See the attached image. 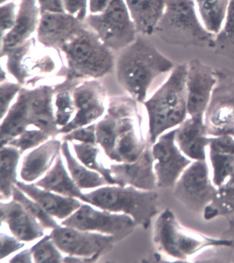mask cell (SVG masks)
<instances>
[{
	"instance_id": "obj_1",
	"label": "cell",
	"mask_w": 234,
	"mask_h": 263,
	"mask_svg": "<svg viewBox=\"0 0 234 263\" xmlns=\"http://www.w3.org/2000/svg\"><path fill=\"white\" fill-rule=\"evenodd\" d=\"M144 109L143 104L130 96L108 100L107 111L97 122L96 132L100 145L111 162H135L151 145Z\"/></svg>"
},
{
	"instance_id": "obj_2",
	"label": "cell",
	"mask_w": 234,
	"mask_h": 263,
	"mask_svg": "<svg viewBox=\"0 0 234 263\" xmlns=\"http://www.w3.org/2000/svg\"><path fill=\"white\" fill-rule=\"evenodd\" d=\"M175 66L149 41L138 34L133 44L120 51L115 63L116 79L128 95L143 104Z\"/></svg>"
},
{
	"instance_id": "obj_3",
	"label": "cell",
	"mask_w": 234,
	"mask_h": 263,
	"mask_svg": "<svg viewBox=\"0 0 234 263\" xmlns=\"http://www.w3.org/2000/svg\"><path fill=\"white\" fill-rule=\"evenodd\" d=\"M2 68L23 87L33 88L50 79L66 80L60 51L48 48L32 36L20 46L1 54ZM66 67V66H65Z\"/></svg>"
},
{
	"instance_id": "obj_4",
	"label": "cell",
	"mask_w": 234,
	"mask_h": 263,
	"mask_svg": "<svg viewBox=\"0 0 234 263\" xmlns=\"http://www.w3.org/2000/svg\"><path fill=\"white\" fill-rule=\"evenodd\" d=\"M187 73L188 63L176 65L168 79L144 102L152 144L188 118Z\"/></svg>"
},
{
	"instance_id": "obj_5",
	"label": "cell",
	"mask_w": 234,
	"mask_h": 263,
	"mask_svg": "<svg viewBox=\"0 0 234 263\" xmlns=\"http://www.w3.org/2000/svg\"><path fill=\"white\" fill-rule=\"evenodd\" d=\"M60 51L66 69L65 84L101 79L115 67L112 50L87 25L79 30Z\"/></svg>"
},
{
	"instance_id": "obj_6",
	"label": "cell",
	"mask_w": 234,
	"mask_h": 263,
	"mask_svg": "<svg viewBox=\"0 0 234 263\" xmlns=\"http://www.w3.org/2000/svg\"><path fill=\"white\" fill-rule=\"evenodd\" d=\"M84 194L83 202L103 211L130 216L136 225L148 229L158 213V194L131 185H107Z\"/></svg>"
},
{
	"instance_id": "obj_7",
	"label": "cell",
	"mask_w": 234,
	"mask_h": 263,
	"mask_svg": "<svg viewBox=\"0 0 234 263\" xmlns=\"http://www.w3.org/2000/svg\"><path fill=\"white\" fill-rule=\"evenodd\" d=\"M166 7L154 34L167 44L215 48V34L205 28L194 0H165Z\"/></svg>"
},
{
	"instance_id": "obj_8",
	"label": "cell",
	"mask_w": 234,
	"mask_h": 263,
	"mask_svg": "<svg viewBox=\"0 0 234 263\" xmlns=\"http://www.w3.org/2000/svg\"><path fill=\"white\" fill-rule=\"evenodd\" d=\"M153 231L157 250L178 260H186L212 247L233 246V240L210 237L185 227L170 209L159 216Z\"/></svg>"
},
{
	"instance_id": "obj_9",
	"label": "cell",
	"mask_w": 234,
	"mask_h": 263,
	"mask_svg": "<svg viewBox=\"0 0 234 263\" xmlns=\"http://www.w3.org/2000/svg\"><path fill=\"white\" fill-rule=\"evenodd\" d=\"M84 22L112 51H121L138 38L137 29L125 0H112L105 11L88 14Z\"/></svg>"
},
{
	"instance_id": "obj_10",
	"label": "cell",
	"mask_w": 234,
	"mask_h": 263,
	"mask_svg": "<svg viewBox=\"0 0 234 263\" xmlns=\"http://www.w3.org/2000/svg\"><path fill=\"white\" fill-rule=\"evenodd\" d=\"M218 187L213 183L207 160L193 161L174 185V195L190 211L203 213L215 199Z\"/></svg>"
},
{
	"instance_id": "obj_11",
	"label": "cell",
	"mask_w": 234,
	"mask_h": 263,
	"mask_svg": "<svg viewBox=\"0 0 234 263\" xmlns=\"http://www.w3.org/2000/svg\"><path fill=\"white\" fill-rule=\"evenodd\" d=\"M61 225L112 236L116 242L133 233L137 226L133 218L129 215L103 210L99 211L87 203H83Z\"/></svg>"
},
{
	"instance_id": "obj_12",
	"label": "cell",
	"mask_w": 234,
	"mask_h": 263,
	"mask_svg": "<svg viewBox=\"0 0 234 263\" xmlns=\"http://www.w3.org/2000/svg\"><path fill=\"white\" fill-rule=\"evenodd\" d=\"M51 238L59 250L69 256L82 257L95 262L111 251L113 236L60 226L52 230Z\"/></svg>"
},
{
	"instance_id": "obj_13",
	"label": "cell",
	"mask_w": 234,
	"mask_h": 263,
	"mask_svg": "<svg viewBox=\"0 0 234 263\" xmlns=\"http://www.w3.org/2000/svg\"><path fill=\"white\" fill-rule=\"evenodd\" d=\"M76 113L60 135L66 134L83 126L95 123L107 111V93L105 87L98 79L80 81L72 87Z\"/></svg>"
},
{
	"instance_id": "obj_14",
	"label": "cell",
	"mask_w": 234,
	"mask_h": 263,
	"mask_svg": "<svg viewBox=\"0 0 234 263\" xmlns=\"http://www.w3.org/2000/svg\"><path fill=\"white\" fill-rule=\"evenodd\" d=\"M177 127L161 135L152 146L157 185L160 189L174 187L177 181L193 162L183 154L175 142Z\"/></svg>"
},
{
	"instance_id": "obj_15",
	"label": "cell",
	"mask_w": 234,
	"mask_h": 263,
	"mask_svg": "<svg viewBox=\"0 0 234 263\" xmlns=\"http://www.w3.org/2000/svg\"><path fill=\"white\" fill-rule=\"evenodd\" d=\"M216 73L198 59L188 63L187 111L188 117L205 122V115L218 83Z\"/></svg>"
},
{
	"instance_id": "obj_16",
	"label": "cell",
	"mask_w": 234,
	"mask_h": 263,
	"mask_svg": "<svg viewBox=\"0 0 234 263\" xmlns=\"http://www.w3.org/2000/svg\"><path fill=\"white\" fill-rule=\"evenodd\" d=\"M218 81L205 115L208 136H234V83Z\"/></svg>"
},
{
	"instance_id": "obj_17",
	"label": "cell",
	"mask_w": 234,
	"mask_h": 263,
	"mask_svg": "<svg viewBox=\"0 0 234 263\" xmlns=\"http://www.w3.org/2000/svg\"><path fill=\"white\" fill-rule=\"evenodd\" d=\"M152 146H148L135 162H113L109 165L116 185H131L145 191H155L158 185Z\"/></svg>"
},
{
	"instance_id": "obj_18",
	"label": "cell",
	"mask_w": 234,
	"mask_h": 263,
	"mask_svg": "<svg viewBox=\"0 0 234 263\" xmlns=\"http://www.w3.org/2000/svg\"><path fill=\"white\" fill-rule=\"evenodd\" d=\"M86 25L70 14L51 13L42 14L36 30V37L44 46L60 50L79 30Z\"/></svg>"
},
{
	"instance_id": "obj_19",
	"label": "cell",
	"mask_w": 234,
	"mask_h": 263,
	"mask_svg": "<svg viewBox=\"0 0 234 263\" xmlns=\"http://www.w3.org/2000/svg\"><path fill=\"white\" fill-rule=\"evenodd\" d=\"M28 116L31 126L43 130L51 138L60 136L54 108L56 86L43 85L28 88Z\"/></svg>"
},
{
	"instance_id": "obj_20",
	"label": "cell",
	"mask_w": 234,
	"mask_h": 263,
	"mask_svg": "<svg viewBox=\"0 0 234 263\" xmlns=\"http://www.w3.org/2000/svg\"><path fill=\"white\" fill-rule=\"evenodd\" d=\"M41 16L37 0H19L15 26L1 38V54L32 37L37 30Z\"/></svg>"
},
{
	"instance_id": "obj_21",
	"label": "cell",
	"mask_w": 234,
	"mask_h": 263,
	"mask_svg": "<svg viewBox=\"0 0 234 263\" xmlns=\"http://www.w3.org/2000/svg\"><path fill=\"white\" fill-rule=\"evenodd\" d=\"M0 216L2 223L7 224L13 236L22 242H32L44 236L45 228L15 199L1 201Z\"/></svg>"
},
{
	"instance_id": "obj_22",
	"label": "cell",
	"mask_w": 234,
	"mask_h": 263,
	"mask_svg": "<svg viewBox=\"0 0 234 263\" xmlns=\"http://www.w3.org/2000/svg\"><path fill=\"white\" fill-rule=\"evenodd\" d=\"M62 144L60 140L52 138L26 154L20 168L22 180L32 183L46 175L62 153Z\"/></svg>"
},
{
	"instance_id": "obj_23",
	"label": "cell",
	"mask_w": 234,
	"mask_h": 263,
	"mask_svg": "<svg viewBox=\"0 0 234 263\" xmlns=\"http://www.w3.org/2000/svg\"><path fill=\"white\" fill-rule=\"evenodd\" d=\"M175 142L190 160H206L209 136L205 122L187 118L177 127Z\"/></svg>"
},
{
	"instance_id": "obj_24",
	"label": "cell",
	"mask_w": 234,
	"mask_h": 263,
	"mask_svg": "<svg viewBox=\"0 0 234 263\" xmlns=\"http://www.w3.org/2000/svg\"><path fill=\"white\" fill-rule=\"evenodd\" d=\"M16 185L42 205L49 215L63 221L72 215L83 204L76 198L41 189L34 183H27L18 181Z\"/></svg>"
},
{
	"instance_id": "obj_25",
	"label": "cell",
	"mask_w": 234,
	"mask_h": 263,
	"mask_svg": "<svg viewBox=\"0 0 234 263\" xmlns=\"http://www.w3.org/2000/svg\"><path fill=\"white\" fill-rule=\"evenodd\" d=\"M211 179L219 187L227 181L234 168V136H209L207 148Z\"/></svg>"
},
{
	"instance_id": "obj_26",
	"label": "cell",
	"mask_w": 234,
	"mask_h": 263,
	"mask_svg": "<svg viewBox=\"0 0 234 263\" xmlns=\"http://www.w3.org/2000/svg\"><path fill=\"white\" fill-rule=\"evenodd\" d=\"M138 34H154L164 14L165 0H125Z\"/></svg>"
},
{
	"instance_id": "obj_27",
	"label": "cell",
	"mask_w": 234,
	"mask_h": 263,
	"mask_svg": "<svg viewBox=\"0 0 234 263\" xmlns=\"http://www.w3.org/2000/svg\"><path fill=\"white\" fill-rule=\"evenodd\" d=\"M31 126L28 109V89L22 87L1 123V146L21 135Z\"/></svg>"
},
{
	"instance_id": "obj_28",
	"label": "cell",
	"mask_w": 234,
	"mask_h": 263,
	"mask_svg": "<svg viewBox=\"0 0 234 263\" xmlns=\"http://www.w3.org/2000/svg\"><path fill=\"white\" fill-rule=\"evenodd\" d=\"M34 183L41 189L66 197H74L81 201L84 198V194L67 171L61 154L57 157L52 168Z\"/></svg>"
},
{
	"instance_id": "obj_29",
	"label": "cell",
	"mask_w": 234,
	"mask_h": 263,
	"mask_svg": "<svg viewBox=\"0 0 234 263\" xmlns=\"http://www.w3.org/2000/svg\"><path fill=\"white\" fill-rule=\"evenodd\" d=\"M62 154L66 160L68 172L81 190L96 189L110 185L103 175L87 168L73 156L69 142H63Z\"/></svg>"
},
{
	"instance_id": "obj_30",
	"label": "cell",
	"mask_w": 234,
	"mask_h": 263,
	"mask_svg": "<svg viewBox=\"0 0 234 263\" xmlns=\"http://www.w3.org/2000/svg\"><path fill=\"white\" fill-rule=\"evenodd\" d=\"M21 153L10 145L1 146L0 154V193L1 201H8L13 197L14 187L18 182L17 166Z\"/></svg>"
},
{
	"instance_id": "obj_31",
	"label": "cell",
	"mask_w": 234,
	"mask_h": 263,
	"mask_svg": "<svg viewBox=\"0 0 234 263\" xmlns=\"http://www.w3.org/2000/svg\"><path fill=\"white\" fill-rule=\"evenodd\" d=\"M199 17L205 28L217 35L227 16L230 0H194Z\"/></svg>"
},
{
	"instance_id": "obj_32",
	"label": "cell",
	"mask_w": 234,
	"mask_h": 263,
	"mask_svg": "<svg viewBox=\"0 0 234 263\" xmlns=\"http://www.w3.org/2000/svg\"><path fill=\"white\" fill-rule=\"evenodd\" d=\"M73 150L79 162L91 170L103 175L110 185H116L107 165L104 164L102 159L101 147L98 144L71 142Z\"/></svg>"
},
{
	"instance_id": "obj_33",
	"label": "cell",
	"mask_w": 234,
	"mask_h": 263,
	"mask_svg": "<svg viewBox=\"0 0 234 263\" xmlns=\"http://www.w3.org/2000/svg\"><path fill=\"white\" fill-rule=\"evenodd\" d=\"M76 85V84H75ZM74 85L64 83L56 85L54 95L55 118L58 127L62 128L69 124L76 113L72 87Z\"/></svg>"
},
{
	"instance_id": "obj_34",
	"label": "cell",
	"mask_w": 234,
	"mask_h": 263,
	"mask_svg": "<svg viewBox=\"0 0 234 263\" xmlns=\"http://www.w3.org/2000/svg\"><path fill=\"white\" fill-rule=\"evenodd\" d=\"M234 213V182L224 183L218 187L217 195L203 211L207 221Z\"/></svg>"
},
{
	"instance_id": "obj_35",
	"label": "cell",
	"mask_w": 234,
	"mask_h": 263,
	"mask_svg": "<svg viewBox=\"0 0 234 263\" xmlns=\"http://www.w3.org/2000/svg\"><path fill=\"white\" fill-rule=\"evenodd\" d=\"M13 199L19 202L32 217L35 218L45 229L53 230L58 228L59 225L54 217L49 215L42 205L28 197L21 189L15 185L13 192Z\"/></svg>"
},
{
	"instance_id": "obj_36",
	"label": "cell",
	"mask_w": 234,
	"mask_h": 263,
	"mask_svg": "<svg viewBox=\"0 0 234 263\" xmlns=\"http://www.w3.org/2000/svg\"><path fill=\"white\" fill-rule=\"evenodd\" d=\"M215 48L221 54L234 56V0H230L223 27L215 36Z\"/></svg>"
},
{
	"instance_id": "obj_37",
	"label": "cell",
	"mask_w": 234,
	"mask_h": 263,
	"mask_svg": "<svg viewBox=\"0 0 234 263\" xmlns=\"http://www.w3.org/2000/svg\"><path fill=\"white\" fill-rule=\"evenodd\" d=\"M31 250L33 260L35 262H62L64 257L57 248L50 234L44 236L40 241L34 244Z\"/></svg>"
},
{
	"instance_id": "obj_38",
	"label": "cell",
	"mask_w": 234,
	"mask_h": 263,
	"mask_svg": "<svg viewBox=\"0 0 234 263\" xmlns=\"http://www.w3.org/2000/svg\"><path fill=\"white\" fill-rule=\"evenodd\" d=\"M28 128L23 133L12 140L7 145L14 146L20 151L22 154L28 150L38 147L51 138L48 134L38 128Z\"/></svg>"
},
{
	"instance_id": "obj_39",
	"label": "cell",
	"mask_w": 234,
	"mask_h": 263,
	"mask_svg": "<svg viewBox=\"0 0 234 263\" xmlns=\"http://www.w3.org/2000/svg\"><path fill=\"white\" fill-rule=\"evenodd\" d=\"M21 85L17 82L5 81L1 83L0 86V110H1V120L3 119L14 100L16 99L22 88Z\"/></svg>"
},
{
	"instance_id": "obj_40",
	"label": "cell",
	"mask_w": 234,
	"mask_h": 263,
	"mask_svg": "<svg viewBox=\"0 0 234 263\" xmlns=\"http://www.w3.org/2000/svg\"><path fill=\"white\" fill-rule=\"evenodd\" d=\"M95 124H96V122L76 128L68 134H62L61 135L62 141L97 144L96 136H95Z\"/></svg>"
},
{
	"instance_id": "obj_41",
	"label": "cell",
	"mask_w": 234,
	"mask_h": 263,
	"mask_svg": "<svg viewBox=\"0 0 234 263\" xmlns=\"http://www.w3.org/2000/svg\"><path fill=\"white\" fill-rule=\"evenodd\" d=\"M18 11L16 1L1 5V38L5 36L15 26Z\"/></svg>"
},
{
	"instance_id": "obj_42",
	"label": "cell",
	"mask_w": 234,
	"mask_h": 263,
	"mask_svg": "<svg viewBox=\"0 0 234 263\" xmlns=\"http://www.w3.org/2000/svg\"><path fill=\"white\" fill-rule=\"evenodd\" d=\"M1 248H0V260L7 258L10 255L21 250L25 246V242L21 241L15 236L1 232Z\"/></svg>"
},
{
	"instance_id": "obj_43",
	"label": "cell",
	"mask_w": 234,
	"mask_h": 263,
	"mask_svg": "<svg viewBox=\"0 0 234 263\" xmlns=\"http://www.w3.org/2000/svg\"><path fill=\"white\" fill-rule=\"evenodd\" d=\"M65 11L84 22L89 14L88 0H63Z\"/></svg>"
},
{
	"instance_id": "obj_44",
	"label": "cell",
	"mask_w": 234,
	"mask_h": 263,
	"mask_svg": "<svg viewBox=\"0 0 234 263\" xmlns=\"http://www.w3.org/2000/svg\"><path fill=\"white\" fill-rule=\"evenodd\" d=\"M41 13H65L63 0H37Z\"/></svg>"
},
{
	"instance_id": "obj_45",
	"label": "cell",
	"mask_w": 234,
	"mask_h": 263,
	"mask_svg": "<svg viewBox=\"0 0 234 263\" xmlns=\"http://www.w3.org/2000/svg\"><path fill=\"white\" fill-rule=\"evenodd\" d=\"M112 0H88L89 14H100L109 7Z\"/></svg>"
},
{
	"instance_id": "obj_46",
	"label": "cell",
	"mask_w": 234,
	"mask_h": 263,
	"mask_svg": "<svg viewBox=\"0 0 234 263\" xmlns=\"http://www.w3.org/2000/svg\"><path fill=\"white\" fill-rule=\"evenodd\" d=\"M33 256L31 250L30 249H26L22 250V252L18 253L15 256L11 258L10 262H33Z\"/></svg>"
},
{
	"instance_id": "obj_47",
	"label": "cell",
	"mask_w": 234,
	"mask_h": 263,
	"mask_svg": "<svg viewBox=\"0 0 234 263\" xmlns=\"http://www.w3.org/2000/svg\"><path fill=\"white\" fill-rule=\"evenodd\" d=\"M227 182H234V168L233 171H232L231 174L230 175V176L228 177V179H227ZM225 181V182H226Z\"/></svg>"
},
{
	"instance_id": "obj_48",
	"label": "cell",
	"mask_w": 234,
	"mask_h": 263,
	"mask_svg": "<svg viewBox=\"0 0 234 263\" xmlns=\"http://www.w3.org/2000/svg\"><path fill=\"white\" fill-rule=\"evenodd\" d=\"M11 1H16V0H1V5H3V4H5L6 3H8V2Z\"/></svg>"
}]
</instances>
